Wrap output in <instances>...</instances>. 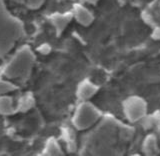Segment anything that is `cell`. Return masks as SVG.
<instances>
[{"label":"cell","mask_w":160,"mask_h":156,"mask_svg":"<svg viewBox=\"0 0 160 156\" xmlns=\"http://www.w3.org/2000/svg\"><path fill=\"white\" fill-rule=\"evenodd\" d=\"M84 137L83 154H117L127 146L133 135L132 129L112 116L102 117Z\"/></svg>","instance_id":"cell-1"},{"label":"cell","mask_w":160,"mask_h":156,"mask_svg":"<svg viewBox=\"0 0 160 156\" xmlns=\"http://www.w3.org/2000/svg\"><path fill=\"white\" fill-rule=\"evenodd\" d=\"M23 35V24L0 0V57L7 55Z\"/></svg>","instance_id":"cell-2"},{"label":"cell","mask_w":160,"mask_h":156,"mask_svg":"<svg viewBox=\"0 0 160 156\" xmlns=\"http://www.w3.org/2000/svg\"><path fill=\"white\" fill-rule=\"evenodd\" d=\"M35 55L29 46H22L15 52L9 61L4 65L2 74L7 79H27L34 66Z\"/></svg>","instance_id":"cell-3"},{"label":"cell","mask_w":160,"mask_h":156,"mask_svg":"<svg viewBox=\"0 0 160 156\" xmlns=\"http://www.w3.org/2000/svg\"><path fill=\"white\" fill-rule=\"evenodd\" d=\"M102 118L101 111L89 101H80L72 117V124L79 131L91 129Z\"/></svg>","instance_id":"cell-4"},{"label":"cell","mask_w":160,"mask_h":156,"mask_svg":"<svg viewBox=\"0 0 160 156\" xmlns=\"http://www.w3.org/2000/svg\"><path fill=\"white\" fill-rule=\"evenodd\" d=\"M122 107L124 116L131 123L141 120L147 113V103L140 96H130L125 99Z\"/></svg>","instance_id":"cell-5"},{"label":"cell","mask_w":160,"mask_h":156,"mask_svg":"<svg viewBox=\"0 0 160 156\" xmlns=\"http://www.w3.org/2000/svg\"><path fill=\"white\" fill-rule=\"evenodd\" d=\"M73 18L82 26H89L93 22L94 16L90 10L81 4H75L72 10Z\"/></svg>","instance_id":"cell-6"},{"label":"cell","mask_w":160,"mask_h":156,"mask_svg":"<svg viewBox=\"0 0 160 156\" xmlns=\"http://www.w3.org/2000/svg\"><path fill=\"white\" fill-rule=\"evenodd\" d=\"M97 91H98L97 85L88 79H85L79 83L76 95L80 101H88L90 98H92L97 93Z\"/></svg>","instance_id":"cell-7"},{"label":"cell","mask_w":160,"mask_h":156,"mask_svg":"<svg viewBox=\"0 0 160 156\" xmlns=\"http://www.w3.org/2000/svg\"><path fill=\"white\" fill-rule=\"evenodd\" d=\"M73 18L72 12H67V13H58L55 12L52 15H50V22L52 23L54 28L56 29L57 33H61L63 30L66 28L68 23L71 21Z\"/></svg>","instance_id":"cell-8"},{"label":"cell","mask_w":160,"mask_h":156,"mask_svg":"<svg viewBox=\"0 0 160 156\" xmlns=\"http://www.w3.org/2000/svg\"><path fill=\"white\" fill-rule=\"evenodd\" d=\"M142 151L145 155H158L160 153L158 139L154 134H149L144 138L142 143Z\"/></svg>","instance_id":"cell-9"},{"label":"cell","mask_w":160,"mask_h":156,"mask_svg":"<svg viewBox=\"0 0 160 156\" xmlns=\"http://www.w3.org/2000/svg\"><path fill=\"white\" fill-rule=\"evenodd\" d=\"M17 112V106L15 105L13 98L7 94L0 95V114L12 115Z\"/></svg>","instance_id":"cell-10"},{"label":"cell","mask_w":160,"mask_h":156,"mask_svg":"<svg viewBox=\"0 0 160 156\" xmlns=\"http://www.w3.org/2000/svg\"><path fill=\"white\" fill-rule=\"evenodd\" d=\"M44 155H63L64 152L60 146L58 140L54 137H50L44 145Z\"/></svg>","instance_id":"cell-11"},{"label":"cell","mask_w":160,"mask_h":156,"mask_svg":"<svg viewBox=\"0 0 160 156\" xmlns=\"http://www.w3.org/2000/svg\"><path fill=\"white\" fill-rule=\"evenodd\" d=\"M34 104V97L33 95L28 92L26 94H24L22 97H20L18 100V103L16 104L17 106V111H22L25 112L29 110L33 106Z\"/></svg>","instance_id":"cell-12"},{"label":"cell","mask_w":160,"mask_h":156,"mask_svg":"<svg viewBox=\"0 0 160 156\" xmlns=\"http://www.w3.org/2000/svg\"><path fill=\"white\" fill-rule=\"evenodd\" d=\"M16 89H17V86L11 81H9V79L6 80V79L0 78V95L7 94Z\"/></svg>","instance_id":"cell-13"},{"label":"cell","mask_w":160,"mask_h":156,"mask_svg":"<svg viewBox=\"0 0 160 156\" xmlns=\"http://www.w3.org/2000/svg\"><path fill=\"white\" fill-rule=\"evenodd\" d=\"M16 1L23 3L25 6H27L29 8H38L41 6L43 0H16Z\"/></svg>","instance_id":"cell-14"},{"label":"cell","mask_w":160,"mask_h":156,"mask_svg":"<svg viewBox=\"0 0 160 156\" xmlns=\"http://www.w3.org/2000/svg\"><path fill=\"white\" fill-rule=\"evenodd\" d=\"M85 2L86 3H88V4H96V2L98 1V0H84Z\"/></svg>","instance_id":"cell-15"}]
</instances>
